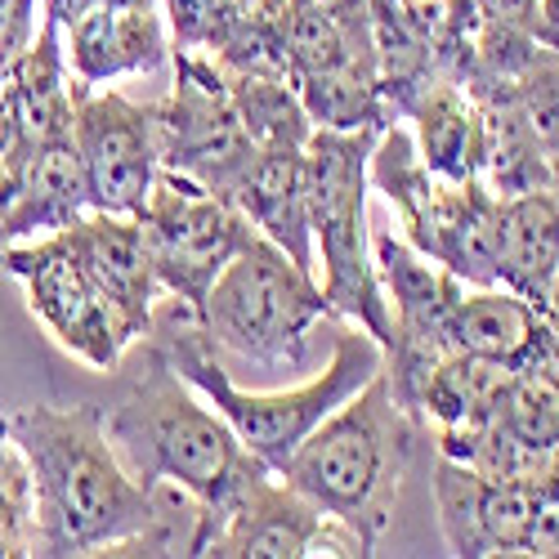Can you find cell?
<instances>
[{"label":"cell","instance_id":"19","mask_svg":"<svg viewBox=\"0 0 559 559\" xmlns=\"http://www.w3.org/2000/svg\"><path fill=\"white\" fill-rule=\"evenodd\" d=\"M559 264V189H528L497 198V287L546 305Z\"/></svg>","mask_w":559,"mask_h":559},{"label":"cell","instance_id":"30","mask_svg":"<svg viewBox=\"0 0 559 559\" xmlns=\"http://www.w3.org/2000/svg\"><path fill=\"white\" fill-rule=\"evenodd\" d=\"M40 0H0V72H10L36 36Z\"/></svg>","mask_w":559,"mask_h":559},{"label":"cell","instance_id":"6","mask_svg":"<svg viewBox=\"0 0 559 559\" xmlns=\"http://www.w3.org/2000/svg\"><path fill=\"white\" fill-rule=\"evenodd\" d=\"M367 183L394 211L403 238L452 269L465 287H497V193L484 179H439L403 121L377 134Z\"/></svg>","mask_w":559,"mask_h":559},{"label":"cell","instance_id":"21","mask_svg":"<svg viewBox=\"0 0 559 559\" xmlns=\"http://www.w3.org/2000/svg\"><path fill=\"white\" fill-rule=\"evenodd\" d=\"M421 162L439 179H479L484 166V117L461 85L435 76L407 112Z\"/></svg>","mask_w":559,"mask_h":559},{"label":"cell","instance_id":"25","mask_svg":"<svg viewBox=\"0 0 559 559\" xmlns=\"http://www.w3.org/2000/svg\"><path fill=\"white\" fill-rule=\"evenodd\" d=\"M492 416L537 452H559V354L524 362L506 377Z\"/></svg>","mask_w":559,"mask_h":559},{"label":"cell","instance_id":"2","mask_svg":"<svg viewBox=\"0 0 559 559\" xmlns=\"http://www.w3.org/2000/svg\"><path fill=\"white\" fill-rule=\"evenodd\" d=\"M104 430L126 471L144 488H175L193 501V533L183 555H202L215 524L233 510L269 465L238 439L219 407L202 399L157 349L148 371L112 412H104Z\"/></svg>","mask_w":559,"mask_h":559},{"label":"cell","instance_id":"20","mask_svg":"<svg viewBox=\"0 0 559 559\" xmlns=\"http://www.w3.org/2000/svg\"><path fill=\"white\" fill-rule=\"evenodd\" d=\"M435 14L421 0H367V32L377 50L381 99L390 104L394 121H407L412 104L435 81Z\"/></svg>","mask_w":559,"mask_h":559},{"label":"cell","instance_id":"3","mask_svg":"<svg viewBox=\"0 0 559 559\" xmlns=\"http://www.w3.org/2000/svg\"><path fill=\"white\" fill-rule=\"evenodd\" d=\"M412 430L416 421L394 403L381 367L328 421L309 430V439L292 452L283 479L377 550L412 456Z\"/></svg>","mask_w":559,"mask_h":559},{"label":"cell","instance_id":"33","mask_svg":"<svg viewBox=\"0 0 559 559\" xmlns=\"http://www.w3.org/2000/svg\"><path fill=\"white\" fill-rule=\"evenodd\" d=\"M309 10H322L341 23H367V0H300Z\"/></svg>","mask_w":559,"mask_h":559},{"label":"cell","instance_id":"11","mask_svg":"<svg viewBox=\"0 0 559 559\" xmlns=\"http://www.w3.org/2000/svg\"><path fill=\"white\" fill-rule=\"evenodd\" d=\"M72 99H76L72 139L85 166L90 211L139 215L162 175L153 104H130L117 90L95 95V85L81 81H72Z\"/></svg>","mask_w":559,"mask_h":559},{"label":"cell","instance_id":"13","mask_svg":"<svg viewBox=\"0 0 559 559\" xmlns=\"http://www.w3.org/2000/svg\"><path fill=\"white\" fill-rule=\"evenodd\" d=\"M435 510L443 542L456 559H492L524 555V537L533 524V484H497L475 475L452 456L435 461Z\"/></svg>","mask_w":559,"mask_h":559},{"label":"cell","instance_id":"38","mask_svg":"<svg viewBox=\"0 0 559 559\" xmlns=\"http://www.w3.org/2000/svg\"><path fill=\"white\" fill-rule=\"evenodd\" d=\"M421 5H430V10H439V5H443V0H421Z\"/></svg>","mask_w":559,"mask_h":559},{"label":"cell","instance_id":"16","mask_svg":"<svg viewBox=\"0 0 559 559\" xmlns=\"http://www.w3.org/2000/svg\"><path fill=\"white\" fill-rule=\"evenodd\" d=\"M63 36L68 72L81 85H104L130 72H157L170 59L162 5H95Z\"/></svg>","mask_w":559,"mask_h":559},{"label":"cell","instance_id":"29","mask_svg":"<svg viewBox=\"0 0 559 559\" xmlns=\"http://www.w3.org/2000/svg\"><path fill=\"white\" fill-rule=\"evenodd\" d=\"M32 144L36 139L23 130L19 85H14V68H10V72H0V189H5V179L19 170V162Z\"/></svg>","mask_w":559,"mask_h":559},{"label":"cell","instance_id":"9","mask_svg":"<svg viewBox=\"0 0 559 559\" xmlns=\"http://www.w3.org/2000/svg\"><path fill=\"white\" fill-rule=\"evenodd\" d=\"M175 90L153 104L157 126V157L162 170L202 183L206 193L233 202V189L255 157V139L247 134L238 108L228 99V85L211 55L170 50Z\"/></svg>","mask_w":559,"mask_h":559},{"label":"cell","instance_id":"5","mask_svg":"<svg viewBox=\"0 0 559 559\" xmlns=\"http://www.w3.org/2000/svg\"><path fill=\"white\" fill-rule=\"evenodd\" d=\"M381 130H322L313 126L305 144V183H309V224L313 255L322 264V296L332 318H349L390 349L394 313L381 292L377 260L367 238V157Z\"/></svg>","mask_w":559,"mask_h":559},{"label":"cell","instance_id":"23","mask_svg":"<svg viewBox=\"0 0 559 559\" xmlns=\"http://www.w3.org/2000/svg\"><path fill=\"white\" fill-rule=\"evenodd\" d=\"M255 148H305L313 121L283 72H219Z\"/></svg>","mask_w":559,"mask_h":559},{"label":"cell","instance_id":"27","mask_svg":"<svg viewBox=\"0 0 559 559\" xmlns=\"http://www.w3.org/2000/svg\"><path fill=\"white\" fill-rule=\"evenodd\" d=\"M233 0H162L170 50H198L206 55V45L215 40L219 23L228 19Z\"/></svg>","mask_w":559,"mask_h":559},{"label":"cell","instance_id":"26","mask_svg":"<svg viewBox=\"0 0 559 559\" xmlns=\"http://www.w3.org/2000/svg\"><path fill=\"white\" fill-rule=\"evenodd\" d=\"M0 533L10 537L14 559L40 555V528H36V484L23 448L10 435V416H0Z\"/></svg>","mask_w":559,"mask_h":559},{"label":"cell","instance_id":"24","mask_svg":"<svg viewBox=\"0 0 559 559\" xmlns=\"http://www.w3.org/2000/svg\"><path fill=\"white\" fill-rule=\"evenodd\" d=\"M515 367H506L497 358H479V354H465L452 349L435 362L430 381L421 390V421L430 426H465V421H479V416L492 412L506 377Z\"/></svg>","mask_w":559,"mask_h":559},{"label":"cell","instance_id":"12","mask_svg":"<svg viewBox=\"0 0 559 559\" xmlns=\"http://www.w3.org/2000/svg\"><path fill=\"white\" fill-rule=\"evenodd\" d=\"M202 555L215 559H322V555L354 559L358 555L362 559L371 555V546L336 515H322L277 471H269L233 501V510L206 537Z\"/></svg>","mask_w":559,"mask_h":559},{"label":"cell","instance_id":"7","mask_svg":"<svg viewBox=\"0 0 559 559\" xmlns=\"http://www.w3.org/2000/svg\"><path fill=\"white\" fill-rule=\"evenodd\" d=\"M322 283L300 269L264 233L224 264L202 309V328L215 349L255 367H296L309 349V332L328 322Z\"/></svg>","mask_w":559,"mask_h":559},{"label":"cell","instance_id":"4","mask_svg":"<svg viewBox=\"0 0 559 559\" xmlns=\"http://www.w3.org/2000/svg\"><path fill=\"white\" fill-rule=\"evenodd\" d=\"M328 328H332L328 371H318L313 381H305L296 390H273V394H247L228 377L215 358V341L206 336V328L198 318H189L183 332H170L162 354L202 399H211V407H219V416L238 430V439L269 465V471L283 475L292 452L309 439V430L318 421H328L349 394H358L385 367V349L371 341L358 322L328 318Z\"/></svg>","mask_w":559,"mask_h":559},{"label":"cell","instance_id":"1","mask_svg":"<svg viewBox=\"0 0 559 559\" xmlns=\"http://www.w3.org/2000/svg\"><path fill=\"white\" fill-rule=\"evenodd\" d=\"M10 435L32 465L40 555H108L117 542L175 520L179 497L144 488L121 465L104 407L36 403L10 416Z\"/></svg>","mask_w":559,"mask_h":559},{"label":"cell","instance_id":"14","mask_svg":"<svg viewBox=\"0 0 559 559\" xmlns=\"http://www.w3.org/2000/svg\"><path fill=\"white\" fill-rule=\"evenodd\" d=\"M63 247L76 255V264L90 273V283L112 305L126 341H144L153 332V309H157V273L144 247V228L134 215H108V211H85L72 228H59Z\"/></svg>","mask_w":559,"mask_h":559},{"label":"cell","instance_id":"36","mask_svg":"<svg viewBox=\"0 0 559 559\" xmlns=\"http://www.w3.org/2000/svg\"><path fill=\"white\" fill-rule=\"evenodd\" d=\"M242 10H287V0H233Z\"/></svg>","mask_w":559,"mask_h":559},{"label":"cell","instance_id":"15","mask_svg":"<svg viewBox=\"0 0 559 559\" xmlns=\"http://www.w3.org/2000/svg\"><path fill=\"white\" fill-rule=\"evenodd\" d=\"M90 211L85 166L76 139H40L19 162V170L0 189V247L50 238L59 228H72Z\"/></svg>","mask_w":559,"mask_h":559},{"label":"cell","instance_id":"35","mask_svg":"<svg viewBox=\"0 0 559 559\" xmlns=\"http://www.w3.org/2000/svg\"><path fill=\"white\" fill-rule=\"evenodd\" d=\"M542 313H546V322L555 328V336H559V264H555V277H550V292H546V305H542Z\"/></svg>","mask_w":559,"mask_h":559},{"label":"cell","instance_id":"31","mask_svg":"<svg viewBox=\"0 0 559 559\" xmlns=\"http://www.w3.org/2000/svg\"><path fill=\"white\" fill-rule=\"evenodd\" d=\"M475 10H479L484 23H506V27L533 32V27H537L542 0H475Z\"/></svg>","mask_w":559,"mask_h":559},{"label":"cell","instance_id":"32","mask_svg":"<svg viewBox=\"0 0 559 559\" xmlns=\"http://www.w3.org/2000/svg\"><path fill=\"white\" fill-rule=\"evenodd\" d=\"M95 5H99V0H40V19H55L68 32L76 19H85Z\"/></svg>","mask_w":559,"mask_h":559},{"label":"cell","instance_id":"10","mask_svg":"<svg viewBox=\"0 0 559 559\" xmlns=\"http://www.w3.org/2000/svg\"><path fill=\"white\" fill-rule=\"evenodd\" d=\"M0 273L19 277L27 287L32 313L50 328V336L95 371H112L130 349L112 305L90 283V273L76 264V255L63 247L59 233L36 242L0 247Z\"/></svg>","mask_w":559,"mask_h":559},{"label":"cell","instance_id":"18","mask_svg":"<svg viewBox=\"0 0 559 559\" xmlns=\"http://www.w3.org/2000/svg\"><path fill=\"white\" fill-rule=\"evenodd\" d=\"M452 349L524 367L559 354V336L537 305L506 287H465L452 313Z\"/></svg>","mask_w":559,"mask_h":559},{"label":"cell","instance_id":"8","mask_svg":"<svg viewBox=\"0 0 559 559\" xmlns=\"http://www.w3.org/2000/svg\"><path fill=\"white\" fill-rule=\"evenodd\" d=\"M134 219L144 228L157 287L189 309V318H202L224 264L255 238V224L238 211V202L206 193L202 183L175 170L157 175L144 211Z\"/></svg>","mask_w":559,"mask_h":559},{"label":"cell","instance_id":"34","mask_svg":"<svg viewBox=\"0 0 559 559\" xmlns=\"http://www.w3.org/2000/svg\"><path fill=\"white\" fill-rule=\"evenodd\" d=\"M533 36L546 45V50H559V0H542Z\"/></svg>","mask_w":559,"mask_h":559},{"label":"cell","instance_id":"28","mask_svg":"<svg viewBox=\"0 0 559 559\" xmlns=\"http://www.w3.org/2000/svg\"><path fill=\"white\" fill-rule=\"evenodd\" d=\"M533 484V524L524 537V555L533 559H559V452L546 461V471Z\"/></svg>","mask_w":559,"mask_h":559},{"label":"cell","instance_id":"17","mask_svg":"<svg viewBox=\"0 0 559 559\" xmlns=\"http://www.w3.org/2000/svg\"><path fill=\"white\" fill-rule=\"evenodd\" d=\"M238 211L283 247L300 269L318 273L313 224H309V183H305V148H255L247 175L233 189Z\"/></svg>","mask_w":559,"mask_h":559},{"label":"cell","instance_id":"22","mask_svg":"<svg viewBox=\"0 0 559 559\" xmlns=\"http://www.w3.org/2000/svg\"><path fill=\"white\" fill-rule=\"evenodd\" d=\"M14 85H19V108H23V130L36 139H63L72 134L76 121V99H72V72H68V50H63V27L55 19H40L32 45L14 63Z\"/></svg>","mask_w":559,"mask_h":559},{"label":"cell","instance_id":"37","mask_svg":"<svg viewBox=\"0 0 559 559\" xmlns=\"http://www.w3.org/2000/svg\"><path fill=\"white\" fill-rule=\"evenodd\" d=\"M99 5H162V0H99Z\"/></svg>","mask_w":559,"mask_h":559}]
</instances>
